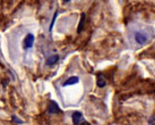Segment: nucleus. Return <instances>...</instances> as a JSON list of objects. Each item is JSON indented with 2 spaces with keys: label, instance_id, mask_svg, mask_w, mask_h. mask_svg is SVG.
I'll list each match as a JSON object with an SVG mask.
<instances>
[{
  "label": "nucleus",
  "instance_id": "1",
  "mask_svg": "<svg viewBox=\"0 0 155 125\" xmlns=\"http://www.w3.org/2000/svg\"><path fill=\"white\" fill-rule=\"evenodd\" d=\"M152 29L150 28L140 29L133 32V41L139 47L146 45L152 39Z\"/></svg>",
  "mask_w": 155,
  "mask_h": 125
},
{
  "label": "nucleus",
  "instance_id": "2",
  "mask_svg": "<svg viewBox=\"0 0 155 125\" xmlns=\"http://www.w3.org/2000/svg\"><path fill=\"white\" fill-rule=\"evenodd\" d=\"M72 119H73V122L74 125H81L83 122L85 121L82 112H80V111L74 112V114L72 115Z\"/></svg>",
  "mask_w": 155,
  "mask_h": 125
},
{
  "label": "nucleus",
  "instance_id": "3",
  "mask_svg": "<svg viewBox=\"0 0 155 125\" xmlns=\"http://www.w3.org/2000/svg\"><path fill=\"white\" fill-rule=\"evenodd\" d=\"M59 112H61V110H60L58 104L55 101L51 100L50 102V105H49V113L56 114V113H59Z\"/></svg>",
  "mask_w": 155,
  "mask_h": 125
},
{
  "label": "nucleus",
  "instance_id": "4",
  "mask_svg": "<svg viewBox=\"0 0 155 125\" xmlns=\"http://www.w3.org/2000/svg\"><path fill=\"white\" fill-rule=\"evenodd\" d=\"M34 35L33 34H28V36L25 39V47L26 48H31L34 43Z\"/></svg>",
  "mask_w": 155,
  "mask_h": 125
},
{
  "label": "nucleus",
  "instance_id": "5",
  "mask_svg": "<svg viewBox=\"0 0 155 125\" xmlns=\"http://www.w3.org/2000/svg\"><path fill=\"white\" fill-rule=\"evenodd\" d=\"M79 82V77L78 76H71L69 77L64 84H63V86H73V85H75Z\"/></svg>",
  "mask_w": 155,
  "mask_h": 125
},
{
  "label": "nucleus",
  "instance_id": "6",
  "mask_svg": "<svg viewBox=\"0 0 155 125\" xmlns=\"http://www.w3.org/2000/svg\"><path fill=\"white\" fill-rule=\"evenodd\" d=\"M58 60H59V55H52L47 60L46 64L48 66H52V65L56 64V62H58Z\"/></svg>",
  "mask_w": 155,
  "mask_h": 125
},
{
  "label": "nucleus",
  "instance_id": "7",
  "mask_svg": "<svg viewBox=\"0 0 155 125\" xmlns=\"http://www.w3.org/2000/svg\"><path fill=\"white\" fill-rule=\"evenodd\" d=\"M84 19H85V14L84 13H82L81 14V19H80V22H79V25H78V29H77V32L80 33L83 28H84Z\"/></svg>",
  "mask_w": 155,
  "mask_h": 125
},
{
  "label": "nucleus",
  "instance_id": "8",
  "mask_svg": "<svg viewBox=\"0 0 155 125\" xmlns=\"http://www.w3.org/2000/svg\"><path fill=\"white\" fill-rule=\"evenodd\" d=\"M97 84V86H98L99 87H104V86H106L107 82H106V80H105V78H104L103 76H98Z\"/></svg>",
  "mask_w": 155,
  "mask_h": 125
},
{
  "label": "nucleus",
  "instance_id": "9",
  "mask_svg": "<svg viewBox=\"0 0 155 125\" xmlns=\"http://www.w3.org/2000/svg\"><path fill=\"white\" fill-rule=\"evenodd\" d=\"M57 16H58V12L56 11V12L54 13V15H53V18H52V20H51V26H50L49 31H51V29H52V28H53V25H54V22H55V19H56Z\"/></svg>",
  "mask_w": 155,
  "mask_h": 125
},
{
  "label": "nucleus",
  "instance_id": "10",
  "mask_svg": "<svg viewBox=\"0 0 155 125\" xmlns=\"http://www.w3.org/2000/svg\"><path fill=\"white\" fill-rule=\"evenodd\" d=\"M12 120H15V121H16L17 123H23V122H22V120H18V118H17L16 116H13V117H12Z\"/></svg>",
  "mask_w": 155,
  "mask_h": 125
},
{
  "label": "nucleus",
  "instance_id": "11",
  "mask_svg": "<svg viewBox=\"0 0 155 125\" xmlns=\"http://www.w3.org/2000/svg\"><path fill=\"white\" fill-rule=\"evenodd\" d=\"M81 125H90V124H89V123H88V122H87V121L85 120V121H84V122H83V123H82Z\"/></svg>",
  "mask_w": 155,
  "mask_h": 125
}]
</instances>
